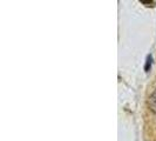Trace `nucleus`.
Segmentation results:
<instances>
[{
  "instance_id": "f257e3e1",
  "label": "nucleus",
  "mask_w": 156,
  "mask_h": 141,
  "mask_svg": "<svg viewBox=\"0 0 156 141\" xmlns=\"http://www.w3.org/2000/svg\"><path fill=\"white\" fill-rule=\"evenodd\" d=\"M149 106H150V110L156 113V91L151 94V96H150V100H149Z\"/></svg>"
}]
</instances>
